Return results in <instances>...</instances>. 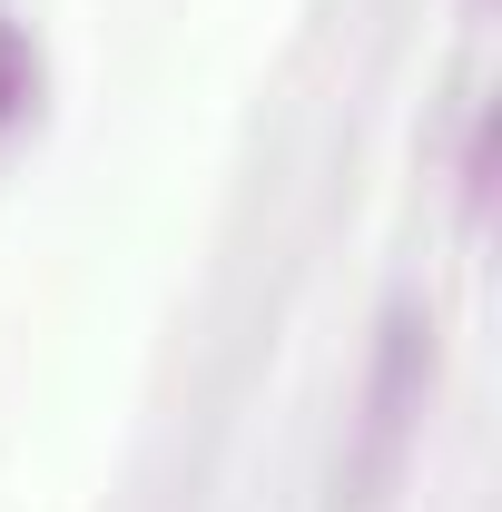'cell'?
<instances>
[{"label":"cell","instance_id":"1","mask_svg":"<svg viewBox=\"0 0 502 512\" xmlns=\"http://www.w3.org/2000/svg\"><path fill=\"white\" fill-rule=\"evenodd\" d=\"M424 394H434V316L424 306H394L384 316V345H375V384H365V453H355V493L365 503L404 473Z\"/></svg>","mask_w":502,"mask_h":512},{"label":"cell","instance_id":"2","mask_svg":"<svg viewBox=\"0 0 502 512\" xmlns=\"http://www.w3.org/2000/svg\"><path fill=\"white\" fill-rule=\"evenodd\" d=\"M20 109H30V40L0 20V128H20Z\"/></svg>","mask_w":502,"mask_h":512}]
</instances>
